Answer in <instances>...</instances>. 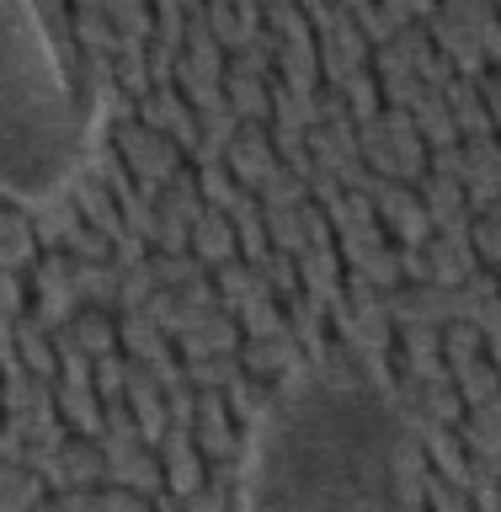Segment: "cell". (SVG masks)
I'll return each mask as SVG.
<instances>
[{
	"instance_id": "1",
	"label": "cell",
	"mask_w": 501,
	"mask_h": 512,
	"mask_svg": "<svg viewBox=\"0 0 501 512\" xmlns=\"http://www.w3.org/2000/svg\"><path fill=\"white\" fill-rule=\"evenodd\" d=\"M107 128H112L107 139L118 144V155L128 160V176H134L144 192H155V198H160V187H166L171 176L187 166L182 144L166 139V134H155L150 123H139V112H134V118H112Z\"/></svg>"
},
{
	"instance_id": "2",
	"label": "cell",
	"mask_w": 501,
	"mask_h": 512,
	"mask_svg": "<svg viewBox=\"0 0 501 512\" xmlns=\"http://www.w3.org/2000/svg\"><path fill=\"white\" fill-rule=\"evenodd\" d=\"M374 208H379V224L390 230L395 246H427L432 240V219H427V208H422V198H416L411 182H384L379 176Z\"/></svg>"
},
{
	"instance_id": "3",
	"label": "cell",
	"mask_w": 501,
	"mask_h": 512,
	"mask_svg": "<svg viewBox=\"0 0 501 512\" xmlns=\"http://www.w3.org/2000/svg\"><path fill=\"white\" fill-rule=\"evenodd\" d=\"M139 123H150L155 134L176 139L187 155L198 150V139H203V123H198V112H192V102H187V96L171 86V80H166V86H155L150 96H139Z\"/></svg>"
},
{
	"instance_id": "4",
	"label": "cell",
	"mask_w": 501,
	"mask_h": 512,
	"mask_svg": "<svg viewBox=\"0 0 501 512\" xmlns=\"http://www.w3.org/2000/svg\"><path fill=\"white\" fill-rule=\"evenodd\" d=\"M107 454V480L102 486H118V491H134V496H160L166 491V464L150 443H128V448H112L102 443Z\"/></svg>"
},
{
	"instance_id": "5",
	"label": "cell",
	"mask_w": 501,
	"mask_h": 512,
	"mask_svg": "<svg viewBox=\"0 0 501 512\" xmlns=\"http://www.w3.org/2000/svg\"><path fill=\"white\" fill-rule=\"evenodd\" d=\"M224 166H230V176L240 187H262L272 171L283 166V155L272 150V134H267V123H240V134L224 144Z\"/></svg>"
},
{
	"instance_id": "6",
	"label": "cell",
	"mask_w": 501,
	"mask_h": 512,
	"mask_svg": "<svg viewBox=\"0 0 501 512\" xmlns=\"http://www.w3.org/2000/svg\"><path fill=\"white\" fill-rule=\"evenodd\" d=\"M155 454L166 464V491L171 496H192L198 486H208V459H203L192 427H166V438H160Z\"/></svg>"
},
{
	"instance_id": "7",
	"label": "cell",
	"mask_w": 501,
	"mask_h": 512,
	"mask_svg": "<svg viewBox=\"0 0 501 512\" xmlns=\"http://www.w3.org/2000/svg\"><path fill=\"white\" fill-rule=\"evenodd\" d=\"M299 363H310L304 358V347L294 342V331H283V336H246L240 342V368L256 379H283V374H294Z\"/></svg>"
},
{
	"instance_id": "8",
	"label": "cell",
	"mask_w": 501,
	"mask_h": 512,
	"mask_svg": "<svg viewBox=\"0 0 501 512\" xmlns=\"http://www.w3.org/2000/svg\"><path fill=\"white\" fill-rule=\"evenodd\" d=\"M64 192H70V203L80 208V219H86L91 230H102L107 240H118V235L128 230V224H123V208H118V198H112V192H107L102 182H96V176H86L80 166H75V176H70V182H64Z\"/></svg>"
},
{
	"instance_id": "9",
	"label": "cell",
	"mask_w": 501,
	"mask_h": 512,
	"mask_svg": "<svg viewBox=\"0 0 501 512\" xmlns=\"http://www.w3.org/2000/svg\"><path fill=\"white\" fill-rule=\"evenodd\" d=\"M192 256L214 272L224 262H235L240 256V240H235V219L224 214V208H203L198 219H192Z\"/></svg>"
},
{
	"instance_id": "10",
	"label": "cell",
	"mask_w": 501,
	"mask_h": 512,
	"mask_svg": "<svg viewBox=\"0 0 501 512\" xmlns=\"http://www.w3.org/2000/svg\"><path fill=\"white\" fill-rule=\"evenodd\" d=\"M54 406L75 438H102V395H96V384L54 379Z\"/></svg>"
},
{
	"instance_id": "11",
	"label": "cell",
	"mask_w": 501,
	"mask_h": 512,
	"mask_svg": "<svg viewBox=\"0 0 501 512\" xmlns=\"http://www.w3.org/2000/svg\"><path fill=\"white\" fill-rule=\"evenodd\" d=\"M11 342H16V358H22L38 379H48V384L59 379V352H54V342H48V326L32 310L22 320H11Z\"/></svg>"
},
{
	"instance_id": "12",
	"label": "cell",
	"mask_w": 501,
	"mask_h": 512,
	"mask_svg": "<svg viewBox=\"0 0 501 512\" xmlns=\"http://www.w3.org/2000/svg\"><path fill=\"white\" fill-rule=\"evenodd\" d=\"M70 27H75V43L86 48V54H102V59H118V27L107 22V6L102 0H75L70 6Z\"/></svg>"
},
{
	"instance_id": "13",
	"label": "cell",
	"mask_w": 501,
	"mask_h": 512,
	"mask_svg": "<svg viewBox=\"0 0 501 512\" xmlns=\"http://www.w3.org/2000/svg\"><path fill=\"white\" fill-rule=\"evenodd\" d=\"M443 96H448V107H454V118H459V134H464V139H486V134H496V118H491L486 96H480V80L454 75V80L443 86Z\"/></svg>"
},
{
	"instance_id": "14",
	"label": "cell",
	"mask_w": 501,
	"mask_h": 512,
	"mask_svg": "<svg viewBox=\"0 0 501 512\" xmlns=\"http://www.w3.org/2000/svg\"><path fill=\"white\" fill-rule=\"evenodd\" d=\"M459 443H464V454H475V459H486V464H501V400L464 411Z\"/></svg>"
},
{
	"instance_id": "15",
	"label": "cell",
	"mask_w": 501,
	"mask_h": 512,
	"mask_svg": "<svg viewBox=\"0 0 501 512\" xmlns=\"http://www.w3.org/2000/svg\"><path fill=\"white\" fill-rule=\"evenodd\" d=\"M411 118H416V134L427 139V150H443V144H459V118H454V107H448V96L443 91H422L416 96V107H411Z\"/></svg>"
},
{
	"instance_id": "16",
	"label": "cell",
	"mask_w": 501,
	"mask_h": 512,
	"mask_svg": "<svg viewBox=\"0 0 501 512\" xmlns=\"http://www.w3.org/2000/svg\"><path fill=\"white\" fill-rule=\"evenodd\" d=\"M70 342L86 352V358H102V352H118V315L112 310H96V304H80L70 326Z\"/></svg>"
},
{
	"instance_id": "17",
	"label": "cell",
	"mask_w": 501,
	"mask_h": 512,
	"mask_svg": "<svg viewBox=\"0 0 501 512\" xmlns=\"http://www.w3.org/2000/svg\"><path fill=\"white\" fill-rule=\"evenodd\" d=\"M75 294H80V304H96V310H112V315H118L123 272L112 267V262H75Z\"/></svg>"
},
{
	"instance_id": "18",
	"label": "cell",
	"mask_w": 501,
	"mask_h": 512,
	"mask_svg": "<svg viewBox=\"0 0 501 512\" xmlns=\"http://www.w3.org/2000/svg\"><path fill=\"white\" fill-rule=\"evenodd\" d=\"M48 496V480L16 459H0V512H32Z\"/></svg>"
},
{
	"instance_id": "19",
	"label": "cell",
	"mask_w": 501,
	"mask_h": 512,
	"mask_svg": "<svg viewBox=\"0 0 501 512\" xmlns=\"http://www.w3.org/2000/svg\"><path fill=\"white\" fill-rule=\"evenodd\" d=\"M80 224V208L70 203V192H48V198H38V208H32V235H38V246H64V235H70Z\"/></svg>"
},
{
	"instance_id": "20",
	"label": "cell",
	"mask_w": 501,
	"mask_h": 512,
	"mask_svg": "<svg viewBox=\"0 0 501 512\" xmlns=\"http://www.w3.org/2000/svg\"><path fill=\"white\" fill-rule=\"evenodd\" d=\"M416 198H422L432 230H438V224H448V219H464V214H470V203H464V187L454 182V176H438V171H427L422 182H416Z\"/></svg>"
},
{
	"instance_id": "21",
	"label": "cell",
	"mask_w": 501,
	"mask_h": 512,
	"mask_svg": "<svg viewBox=\"0 0 501 512\" xmlns=\"http://www.w3.org/2000/svg\"><path fill=\"white\" fill-rule=\"evenodd\" d=\"M443 11L454 16V22H464V27L475 32L491 64H501V16H496L491 0H443Z\"/></svg>"
},
{
	"instance_id": "22",
	"label": "cell",
	"mask_w": 501,
	"mask_h": 512,
	"mask_svg": "<svg viewBox=\"0 0 501 512\" xmlns=\"http://www.w3.org/2000/svg\"><path fill=\"white\" fill-rule=\"evenodd\" d=\"M224 96H230V107L246 123H267L272 118V86H267V80H256V75L230 70V64H224Z\"/></svg>"
},
{
	"instance_id": "23",
	"label": "cell",
	"mask_w": 501,
	"mask_h": 512,
	"mask_svg": "<svg viewBox=\"0 0 501 512\" xmlns=\"http://www.w3.org/2000/svg\"><path fill=\"white\" fill-rule=\"evenodd\" d=\"M454 390H459V400H464V411L491 406V400H501V368H496L491 358L459 363V368H454Z\"/></svg>"
},
{
	"instance_id": "24",
	"label": "cell",
	"mask_w": 501,
	"mask_h": 512,
	"mask_svg": "<svg viewBox=\"0 0 501 512\" xmlns=\"http://www.w3.org/2000/svg\"><path fill=\"white\" fill-rule=\"evenodd\" d=\"M272 400H278L272 379H256V374H240L230 390H224V406H230L235 422H262V416L272 411Z\"/></svg>"
},
{
	"instance_id": "25",
	"label": "cell",
	"mask_w": 501,
	"mask_h": 512,
	"mask_svg": "<svg viewBox=\"0 0 501 512\" xmlns=\"http://www.w3.org/2000/svg\"><path fill=\"white\" fill-rule=\"evenodd\" d=\"M182 374L192 390H230L246 368H240V352H208V358H182Z\"/></svg>"
},
{
	"instance_id": "26",
	"label": "cell",
	"mask_w": 501,
	"mask_h": 512,
	"mask_svg": "<svg viewBox=\"0 0 501 512\" xmlns=\"http://www.w3.org/2000/svg\"><path fill=\"white\" fill-rule=\"evenodd\" d=\"M155 208H160V214H171V219H198L203 214V187H198V171H192V166H182V171H176L171 176V182L166 187H160V198H155Z\"/></svg>"
},
{
	"instance_id": "27",
	"label": "cell",
	"mask_w": 501,
	"mask_h": 512,
	"mask_svg": "<svg viewBox=\"0 0 501 512\" xmlns=\"http://www.w3.org/2000/svg\"><path fill=\"white\" fill-rule=\"evenodd\" d=\"M112 86H118L128 102H139V96L155 91L150 59H144V43H123V48H118V59H112Z\"/></svg>"
},
{
	"instance_id": "28",
	"label": "cell",
	"mask_w": 501,
	"mask_h": 512,
	"mask_svg": "<svg viewBox=\"0 0 501 512\" xmlns=\"http://www.w3.org/2000/svg\"><path fill=\"white\" fill-rule=\"evenodd\" d=\"M102 6H107V22L118 27L123 43H150V32H155V6L150 0H102Z\"/></svg>"
},
{
	"instance_id": "29",
	"label": "cell",
	"mask_w": 501,
	"mask_h": 512,
	"mask_svg": "<svg viewBox=\"0 0 501 512\" xmlns=\"http://www.w3.org/2000/svg\"><path fill=\"white\" fill-rule=\"evenodd\" d=\"M208 6V32L219 38L224 54H240V48H251V27L240 22V11L230 6V0H203Z\"/></svg>"
},
{
	"instance_id": "30",
	"label": "cell",
	"mask_w": 501,
	"mask_h": 512,
	"mask_svg": "<svg viewBox=\"0 0 501 512\" xmlns=\"http://www.w3.org/2000/svg\"><path fill=\"white\" fill-rule=\"evenodd\" d=\"M352 22H358V32L374 48H384V43H395V32H400V22L390 16V6H384V0H352Z\"/></svg>"
},
{
	"instance_id": "31",
	"label": "cell",
	"mask_w": 501,
	"mask_h": 512,
	"mask_svg": "<svg viewBox=\"0 0 501 512\" xmlns=\"http://www.w3.org/2000/svg\"><path fill=\"white\" fill-rule=\"evenodd\" d=\"M443 358H448V368L486 358V336H480V326H470V320H448L443 326Z\"/></svg>"
},
{
	"instance_id": "32",
	"label": "cell",
	"mask_w": 501,
	"mask_h": 512,
	"mask_svg": "<svg viewBox=\"0 0 501 512\" xmlns=\"http://www.w3.org/2000/svg\"><path fill=\"white\" fill-rule=\"evenodd\" d=\"M150 267H155L160 288H187V283L208 278V267H203V262H198V256H192V251H171V256L150 251Z\"/></svg>"
},
{
	"instance_id": "33",
	"label": "cell",
	"mask_w": 501,
	"mask_h": 512,
	"mask_svg": "<svg viewBox=\"0 0 501 512\" xmlns=\"http://www.w3.org/2000/svg\"><path fill=\"white\" fill-rule=\"evenodd\" d=\"M326 214H331V230H336V235L363 230V224H379V208H374V198H368V192H342V203L326 208Z\"/></svg>"
},
{
	"instance_id": "34",
	"label": "cell",
	"mask_w": 501,
	"mask_h": 512,
	"mask_svg": "<svg viewBox=\"0 0 501 512\" xmlns=\"http://www.w3.org/2000/svg\"><path fill=\"white\" fill-rule=\"evenodd\" d=\"M59 251L70 256V262H112V240H107L102 230H91L86 219H80L70 235H64V246H59Z\"/></svg>"
},
{
	"instance_id": "35",
	"label": "cell",
	"mask_w": 501,
	"mask_h": 512,
	"mask_svg": "<svg viewBox=\"0 0 501 512\" xmlns=\"http://www.w3.org/2000/svg\"><path fill=\"white\" fill-rule=\"evenodd\" d=\"M262 224H267L272 251H288V256H299V251H304V224H299V208H272V214H262Z\"/></svg>"
},
{
	"instance_id": "36",
	"label": "cell",
	"mask_w": 501,
	"mask_h": 512,
	"mask_svg": "<svg viewBox=\"0 0 501 512\" xmlns=\"http://www.w3.org/2000/svg\"><path fill=\"white\" fill-rule=\"evenodd\" d=\"M123 379H128L123 347H118V352H102V358H91V384H96V395H102V400H118V395H123Z\"/></svg>"
},
{
	"instance_id": "37",
	"label": "cell",
	"mask_w": 501,
	"mask_h": 512,
	"mask_svg": "<svg viewBox=\"0 0 501 512\" xmlns=\"http://www.w3.org/2000/svg\"><path fill=\"white\" fill-rule=\"evenodd\" d=\"M470 240H475V256H480V262L501 272V219H491V214H475V224H470Z\"/></svg>"
},
{
	"instance_id": "38",
	"label": "cell",
	"mask_w": 501,
	"mask_h": 512,
	"mask_svg": "<svg viewBox=\"0 0 501 512\" xmlns=\"http://www.w3.org/2000/svg\"><path fill=\"white\" fill-rule=\"evenodd\" d=\"M27 310H32L27 278L22 272H0V320H22Z\"/></svg>"
},
{
	"instance_id": "39",
	"label": "cell",
	"mask_w": 501,
	"mask_h": 512,
	"mask_svg": "<svg viewBox=\"0 0 501 512\" xmlns=\"http://www.w3.org/2000/svg\"><path fill=\"white\" fill-rule=\"evenodd\" d=\"M96 512H155L150 496H134V491H118V486H96L91 491Z\"/></svg>"
},
{
	"instance_id": "40",
	"label": "cell",
	"mask_w": 501,
	"mask_h": 512,
	"mask_svg": "<svg viewBox=\"0 0 501 512\" xmlns=\"http://www.w3.org/2000/svg\"><path fill=\"white\" fill-rule=\"evenodd\" d=\"M464 288H470L475 299H501V272L480 262V267L470 272V278H464Z\"/></svg>"
},
{
	"instance_id": "41",
	"label": "cell",
	"mask_w": 501,
	"mask_h": 512,
	"mask_svg": "<svg viewBox=\"0 0 501 512\" xmlns=\"http://www.w3.org/2000/svg\"><path fill=\"white\" fill-rule=\"evenodd\" d=\"M480 96H486V107L496 118V134H501V64H491V70L480 75Z\"/></svg>"
}]
</instances>
